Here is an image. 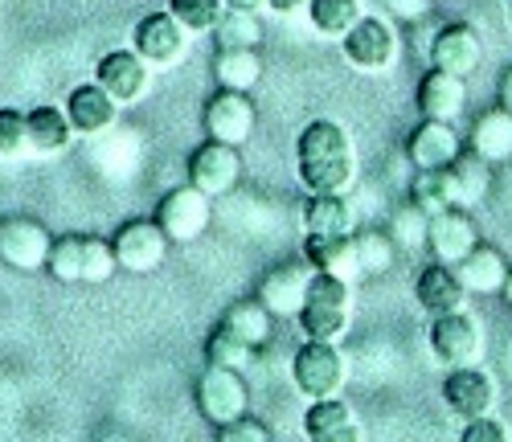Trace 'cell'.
I'll return each instance as SVG.
<instances>
[{"mask_svg": "<svg viewBox=\"0 0 512 442\" xmlns=\"http://www.w3.org/2000/svg\"><path fill=\"white\" fill-rule=\"evenodd\" d=\"M295 172L308 193H349L357 185V148L336 119H312L295 140Z\"/></svg>", "mask_w": 512, "mask_h": 442, "instance_id": "cell-1", "label": "cell"}, {"mask_svg": "<svg viewBox=\"0 0 512 442\" xmlns=\"http://www.w3.org/2000/svg\"><path fill=\"white\" fill-rule=\"evenodd\" d=\"M295 320H300V332L308 340H340L353 320V283L316 271Z\"/></svg>", "mask_w": 512, "mask_h": 442, "instance_id": "cell-2", "label": "cell"}, {"mask_svg": "<svg viewBox=\"0 0 512 442\" xmlns=\"http://www.w3.org/2000/svg\"><path fill=\"white\" fill-rule=\"evenodd\" d=\"M291 381L308 402H324V397H340L349 369L332 340H304L291 357Z\"/></svg>", "mask_w": 512, "mask_h": 442, "instance_id": "cell-3", "label": "cell"}, {"mask_svg": "<svg viewBox=\"0 0 512 442\" xmlns=\"http://www.w3.org/2000/svg\"><path fill=\"white\" fill-rule=\"evenodd\" d=\"M340 50H345V62L361 74H386L398 62L402 41L394 33V25L386 17H361L345 37H340Z\"/></svg>", "mask_w": 512, "mask_h": 442, "instance_id": "cell-4", "label": "cell"}, {"mask_svg": "<svg viewBox=\"0 0 512 442\" xmlns=\"http://www.w3.org/2000/svg\"><path fill=\"white\" fill-rule=\"evenodd\" d=\"M193 393H197L201 418L213 422V426H226V422L250 414V385H246V373H238V369L205 365Z\"/></svg>", "mask_w": 512, "mask_h": 442, "instance_id": "cell-5", "label": "cell"}, {"mask_svg": "<svg viewBox=\"0 0 512 442\" xmlns=\"http://www.w3.org/2000/svg\"><path fill=\"white\" fill-rule=\"evenodd\" d=\"M111 246H115L119 271H127V275H152L156 267H164L168 246H173V242H168V234L160 230L156 217H132V221H123V226L115 230Z\"/></svg>", "mask_w": 512, "mask_h": 442, "instance_id": "cell-6", "label": "cell"}, {"mask_svg": "<svg viewBox=\"0 0 512 442\" xmlns=\"http://www.w3.org/2000/svg\"><path fill=\"white\" fill-rule=\"evenodd\" d=\"M431 352L443 369H463L484 361V328L467 312H447L431 320Z\"/></svg>", "mask_w": 512, "mask_h": 442, "instance_id": "cell-7", "label": "cell"}, {"mask_svg": "<svg viewBox=\"0 0 512 442\" xmlns=\"http://www.w3.org/2000/svg\"><path fill=\"white\" fill-rule=\"evenodd\" d=\"M201 123H205V140L242 148L254 136V127H259V111H254V99L246 91H226V86H218L205 103Z\"/></svg>", "mask_w": 512, "mask_h": 442, "instance_id": "cell-8", "label": "cell"}, {"mask_svg": "<svg viewBox=\"0 0 512 442\" xmlns=\"http://www.w3.org/2000/svg\"><path fill=\"white\" fill-rule=\"evenodd\" d=\"M132 50L152 66V70H168V66H177L189 50V29L173 17V13H148L136 21L132 29Z\"/></svg>", "mask_w": 512, "mask_h": 442, "instance_id": "cell-9", "label": "cell"}, {"mask_svg": "<svg viewBox=\"0 0 512 442\" xmlns=\"http://www.w3.org/2000/svg\"><path fill=\"white\" fill-rule=\"evenodd\" d=\"M156 221L168 234V242H197L209 221H213V197H205L201 189H193L189 181L173 193H164L156 205Z\"/></svg>", "mask_w": 512, "mask_h": 442, "instance_id": "cell-10", "label": "cell"}, {"mask_svg": "<svg viewBox=\"0 0 512 442\" xmlns=\"http://www.w3.org/2000/svg\"><path fill=\"white\" fill-rule=\"evenodd\" d=\"M238 181H242V152L234 144L205 140L201 148H193V156H189L193 189H201L205 197H226L238 189Z\"/></svg>", "mask_w": 512, "mask_h": 442, "instance_id": "cell-11", "label": "cell"}, {"mask_svg": "<svg viewBox=\"0 0 512 442\" xmlns=\"http://www.w3.org/2000/svg\"><path fill=\"white\" fill-rule=\"evenodd\" d=\"M50 230L33 217H5L0 221V262L13 271H46L50 258Z\"/></svg>", "mask_w": 512, "mask_h": 442, "instance_id": "cell-12", "label": "cell"}, {"mask_svg": "<svg viewBox=\"0 0 512 442\" xmlns=\"http://www.w3.org/2000/svg\"><path fill=\"white\" fill-rule=\"evenodd\" d=\"M476 246H480L476 217L463 205H451V209H443V213H435L431 221H426V250H431L435 262L455 267V262H463Z\"/></svg>", "mask_w": 512, "mask_h": 442, "instance_id": "cell-13", "label": "cell"}, {"mask_svg": "<svg viewBox=\"0 0 512 442\" xmlns=\"http://www.w3.org/2000/svg\"><path fill=\"white\" fill-rule=\"evenodd\" d=\"M443 406H447V414L459 418V422L484 418V414H492V406H496V385H492V377H488L480 365L451 369V373L443 377Z\"/></svg>", "mask_w": 512, "mask_h": 442, "instance_id": "cell-14", "label": "cell"}, {"mask_svg": "<svg viewBox=\"0 0 512 442\" xmlns=\"http://www.w3.org/2000/svg\"><path fill=\"white\" fill-rule=\"evenodd\" d=\"M463 156V140L455 123H443V119H418L406 136V160L414 172L422 168H451L455 160Z\"/></svg>", "mask_w": 512, "mask_h": 442, "instance_id": "cell-15", "label": "cell"}, {"mask_svg": "<svg viewBox=\"0 0 512 442\" xmlns=\"http://www.w3.org/2000/svg\"><path fill=\"white\" fill-rule=\"evenodd\" d=\"M95 82L103 86V91L119 103V107H132L144 99L148 82H152V66L136 54V50H111L99 58L95 66Z\"/></svg>", "mask_w": 512, "mask_h": 442, "instance_id": "cell-16", "label": "cell"}, {"mask_svg": "<svg viewBox=\"0 0 512 442\" xmlns=\"http://www.w3.org/2000/svg\"><path fill=\"white\" fill-rule=\"evenodd\" d=\"M312 262H279V267H271L259 283V291H254V299H259L267 312L279 320V316H300L304 307V295H308V283H312Z\"/></svg>", "mask_w": 512, "mask_h": 442, "instance_id": "cell-17", "label": "cell"}, {"mask_svg": "<svg viewBox=\"0 0 512 442\" xmlns=\"http://www.w3.org/2000/svg\"><path fill=\"white\" fill-rule=\"evenodd\" d=\"M484 58V41H480V29L467 25V21H447L435 41H431V66L435 70H447V74H459L467 78Z\"/></svg>", "mask_w": 512, "mask_h": 442, "instance_id": "cell-18", "label": "cell"}, {"mask_svg": "<svg viewBox=\"0 0 512 442\" xmlns=\"http://www.w3.org/2000/svg\"><path fill=\"white\" fill-rule=\"evenodd\" d=\"M418 111L422 119H443V123H455L463 111H467V78L459 74H447V70H426L418 78Z\"/></svg>", "mask_w": 512, "mask_h": 442, "instance_id": "cell-19", "label": "cell"}, {"mask_svg": "<svg viewBox=\"0 0 512 442\" xmlns=\"http://www.w3.org/2000/svg\"><path fill=\"white\" fill-rule=\"evenodd\" d=\"M66 119L74 127V136H103V131L119 119V103L103 91L99 82H82L66 99Z\"/></svg>", "mask_w": 512, "mask_h": 442, "instance_id": "cell-20", "label": "cell"}, {"mask_svg": "<svg viewBox=\"0 0 512 442\" xmlns=\"http://www.w3.org/2000/svg\"><path fill=\"white\" fill-rule=\"evenodd\" d=\"M414 295L422 303V312H431V316L463 312V303H467V287L459 283L455 267H447V262H431V267H422L418 279H414Z\"/></svg>", "mask_w": 512, "mask_h": 442, "instance_id": "cell-21", "label": "cell"}, {"mask_svg": "<svg viewBox=\"0 0 512 442\" xmlns=\"http://www.w3.org/2000/svg\"><path fill=\"white\" fill-rule=\"evenodd\" d=\"M300 221H304V234H320V238L357 234V209L345 193H308Z\"/></svg>", "mask_w": 512, "mask_h": 442, "instance_id": "cell-22", "label": "cell"}, {"mask_svg": "<svg viewBox=\"0 0 512 442\" xmlns=\"http://www.w3.org/2000/svg\"><path fill=\"white\" fill-rule=\"evenodd\" d=\"M304 434L308 442H361V422L349 402L324 397L304 410Z\"/></svg>", "mask_w": 512, "mask_h": 442, "instance_id": "cell-23", "label": "cell"}, {"mask_svg": "<svg viewBox=\"0 0 512 442\" xmlns=\"http://www.w3.org/2000/svg\"><path fill=\"white\" fill-rule=\"evenodd\" d=\"M304 258L312 262V271H320V275L345 279V283H357L361 279V262H357L353 234H336V238L308 234L304 238Z\"/></svg>", "mask_w": 512, "mask_h": 442, "instance_id": "cell-24", "label": "cell"}, {"mask_svg": "<svg viewBox=\"0 0 512 442\" xmlns=\"http://www.w3.org/2000/svg\"><path fill=\"white\" fill-rule=\"evenodd\" d=\"M508 271H512L508 258H504L496 246H488V242H480L463 262H455V275H459V283L467 287V295H500Z\"/></svg>", "mask_w": 512, "mask_h": 442, "instance_id": "cell-25", "label": "cell"}, {"mask_svg": "<svg viewBox=\"0 0 512 442\" xmlns=\"http://www.w3.org/2000/svg\"><path fill=\"white\" fill-rule=\"evenodd\" d=\"M25 127H29V152H37V156H58L74 140V127L66 119V107L41 103V107L25 111Z\"/></svg>", "mask_w": 512, "mask_h": 442, "instance_id": "cell-26", "label": "cell"}, {"mask_svg": "<svg viewBox=\"0 0 512 442\" xmlns=\"http://www.w3.org/2000/svg\"><path fill=\"white\" fill-rule=\"evenodd\" d=\"M467 148H472L476 156H484L488 164L512 160V111H504L500 103H496L492 111H484V115L472 123Z\"/></svg>", "mask_w": 512, "mask_h": 442, "instance_id": "cell-27", "label": "cell"}, {"mask_svg": "<svg viewBox=\"0 0 512 442\" xmlns=\"http://www.w3.org/2000/svg\"><path fill=\"white\" fill-rule=\"evenodd\" d=\"M410 205L422 209L426 217H435L451 205H459V185H455V168H422L410 181Z\"/></svg>", "mask_w": 512, "mask_h": 442, "instance_id": "cell-28", "label": "cell"}, {"mask_svg": "<svg viewBox=\"0 0 512 442\" xmlns=\"http://www.w3.org/2000/svg\"><path fill=\"white\" fill-rule=\"evenodd\" d=\"M213 78L226 91H254L263 78V54L259 50H246V46H226L213 54Z\"/></svg>", "mask_w": 512, "mask_h": 442, "instance_id": "cell-29", "label": "cell"}, {"mask_svg": "<svg viewBox=\"0 0 512 442\" xmlns=\"http://www.w3.org/2000/svg\"><path fill=\"white\" fill-rule=\"evenodd\" d=\"M218 324H222L230 336H238L242 344H250V348H263V344L275 336V316L267 312L259 299H238V303H230L226 316H222Z\"/></svg>", "mask_w": 512, "mask_h": 442, "instance_id": "cell-30", "label": "cell"}, {"mask_svg": "<svg viewBox=\"0 0 512 442\" xmlns=\"http://www.w3.org/2000/svg\"><path fill=\"white\" fill-rule=\"evenodd\" d=\"M353 246H357V262H361V279L386 275L398 262V242L390 238V230H357Z\"/></svg>", "mask_w": 512, "mask_h": 442, "instance_id": "cell-31", "label": "cell"}, {"mask_svg": "<svg viewBox=\"0 0 512 442\" xmlns=\"http://www.w3.org/2000/svg\"><path fill=\"white\" fill-rule=\"evenodd\" d=\"M361 0H308V21L316 25V33L324 37H345L357 21H361Z\"/></svg>", "mask_w": 512, "mask_h": 442, "instance_id": "cell-32", "label": "cell"}, {"mask_svg": "<svg viewBox=\"0 0 512 442\" xmlns=\"http://www.w3.org/2000/svg\"><path fill=\"white\" fill-rule=\"evenodd\" d=\"M455 168V185H459V205H480L492 189V164L484 156H476L472 148H463V156L451 164Z\"/></svg>", "mask_w": 512, "mask_h": 442, "instance_id": "cell-33", "label": "cell"}, {"mask_svg": "<svg viewBox=\"0 0 512 442\" xmlns=\"http://www.w3.org/2000/svg\"><path fill=\"white\" fill-rule=\"evenodd\" d=\"M254 357H259V348L242 344V340L230 336L222 324L213 328L209 340H205V365H222V369H238V373H246V369L254 365Z\"/></svg>", "mask_w": 512, "mask_h": 442, "instance_id": "cell-34", "label": "cell"}, {"mask_svg": "<svg viewBox=\"0 0 512 442\" xmlns=\"http://www.w3.org/2000/svg\"><path fill=\"white\" fill-rule=\"evenodd\" d=\"M213 37H218V50H226V46H246V50H259V46H263V21H259V13H246V9H226V17L218 21V29H213Z\"/></svg>", "mask_w": 512, "mask_h": 442, "instance_id": "cell-35", "label": "cell"}, {"mask_svg": "<svg viewBox=\"0 0 512 442\" xmlns=\"http://www.w3.org/2000/svg\"><path fill=\"white\" fill-rule=\"evenodd\" d=\"M119 271L115 262V246L111 238H95V234H82V283H111Z\"/></svg>", "mask_w": 512, "mask_h": 442, "instance_id": "cell-36", "label": "cell"}, {"mask_svg": "<svg viewBox=\"0 0 512 442\" xmlns=\"http://www.w3.org/2000/svg\"><path fill=\"white\" fill-rule=\"evenodd\" d=\"M168 13L189 33H213L218 21L226 17V0H168Z\"/></svg>", "mask_w": 512, "mask_h": 442, "instance_id": "cell-37", "label": "cell"}, {"mask_svg": "<svg viewBox=\"0 0 512 442\" xmlns=\"http://www.w3.org/2000/svg\"><path fill=\"white\" fill-rule=\"evenodd\" d=\"M46 271L58 283H82V234H62L50 246Z\"/></svg>", "mask_w": 512, "mask_h": 442, "instance_id": "cell-38", "label": "cell"}, {"mask_svg": "<svg viewBox=\"0 0 512 442\" xmlns=\"http://www.w3.org/2000/svg\"><path fill=\"white\" fill-rule=\"evenodd\" d=\"M426 221H431V217L406 201V209H398V213L390 217V238H394L398 246H406V250L426 246Z\"/></svg>", "mask_w": 512, "mask_h": 442, "instance_id": "cell-39", "label": "cell"}, {"mask_svg": "<svg viewBox=\"0 0 512 442\" xmlns=\"http://www.w3.org/2000/svg\"><path fill=\"white\" fill-rule=\"evenodd\" d=\"M29 148V127H25V111L17 107H0V160H13Z\"/></svg>", "mask_w": 512, "mask_h": 442, "instance_id": "cell-40", "label": "cell"}, {"mask_svg": "<svg viewBox=\"0 0 512 442\" xmlns=\"http://www.w3.org/2000/svg\"><path fill=\"white\" fill-rule=\"evenodd\" d=\"M213 442H275V434H271L259 418L242 414V418H234V422L218 426V438H213Z\"/></svg>", "mask_w": 512, "mask_h": 442, "instance_id": "cell-41", "label": "cell"}, {"mask_svg": "<svg viewBox=\"0 0 512 442\" xmlns=\"http://www.w3.org/2000/svg\"><path fill=\"white\" fill-rule=\"evenodd\" d=\"M459 442H512V438H508V430H504V426H500L492 414H484V418L463 422Z\"/></svg>", "mask_w": 512, "mask_h": 442, "instance_id": "cell-42", "label": "cell"}, {"mask_svg": "<svg viewBox=\"0 0 512 442\" xmlns=\"http://www.w3.org/2000/svg\"><path fill=\"white\" fill-rule=\"evenodd\" d=\"M381 5H386V13L398 21H422V17H431L435 0H381Z\"/></svg>", "mask_w": 512, "mask_h": 442, "instance_id": "cell-43", "label": "cell"}, {"mask_svg": "<svg viewBox=\"0 0 512 442\" xmlns=\"http://www.w3.org/2000/svg\"><path fill=\"white\" fill-rule=\"evenodd\" d=\"M496 103H500L504 111H512V62L500 70V82H496Z\"/></svg>", "mask_w": 512, "mask_h": 442, "instance_id": "cell-44", "label": "cell"}, {"mask_svg": "<svg viewBox=\"0 0 512 442\" xmlns=\"http://www.w3.org/2000/svg\"><path fill=\"white\" fill-rule=\"evenodd\" d=\"M267 9L291 17V13H308V0H267Z\"/></svg>", "mask_w": 512, "mask_h": 442, "instance_id": "cell-45", "label": "cell"}, {"mask_svg": "<svg viewBox=\"0 0 512 442\" xmlns=\"http://www.w3.org/2000/svg\"><path fill=\"white\" fill-rule=\"evenodd\" d=\"M226 9H246V13H259V9H267V0H226Z\"/></svg>", "mask_w": 512, "mask_h": 442, "instance_id": "cell-46", "label": "cell"}, {"mask_svg": "<svg viewBox=\"0 0 512 442\" xmlns=\"http://www.w3.org/2000/svg\"><path fill=\"white\" fill-rule=\"evenodd\" d=\"M500 295H504V303L512 307V271H508V279H504V291H500Z\"/></svg>", "mask_w": 512, "mask_h": 442, "instance_id": "cell-47", "label": "cell"}, {"mask_svg": "<svg viewBox=\"0 0 512 442\" xmlns=\"http://www.w3.org/2000/svg\"><path fill=\"white\" fill-rule=\"evenodd\" d=\"M508 25H512V0H508Z\"/></svg>", "mask_w": 512, "mask_h": 442, "instance_id": "cell-48", "label": "cell"}]
</instances>
